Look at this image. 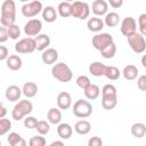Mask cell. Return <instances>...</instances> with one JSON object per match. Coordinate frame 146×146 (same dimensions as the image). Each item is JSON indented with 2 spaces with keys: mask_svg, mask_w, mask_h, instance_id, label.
<instances>
[{
  "mask_svg": "<svg viewBox=\"0 0 146 146\" xmlns=\"http://www.w3.org/2000/svg\"><path fill=\"white\" fill-rule=\"evenodd\" d=\"M15 50L18 54H31L36 50V44L34 38H24L15 43Z\"/></svg>",
  "mask_w": 146,
  "mask_h": 146,
  "instance_id": "9",
  "label": "cell"
},
{
  "mask_svg": "<svg viewBox=\"0 0 146 146\" xmlns=\"http://www.w3.org/2000/svg\"><path fill=\"white\" fill-rule=\"evenodd\" d=\"M13 146H27V143H26V140H25L24 138H22L18 143H16V144L13 145Z\"/></svg>",
  "mask_w": 146,
  "mask_h": 146,
  "instance_id": "47",
  "label": "cell"
},
{
  "mask_svg": "<svg viewBox=\"0 0 146 146\" xmlns=\"http://www.w3.org/2000/svg\"><path fill=\"white\" fill-rule=\"evenodd\" d=\"M22 92L26 98H33L38 94V86L34 82H25L22 87Z\"/></svg>",
  "mask_w": 146,
  "mask_h": 146,
  "instance_id": "23",
  "label": "cell"
},
{
  "mask_svg": "<svg viewBox=\"0 0 146 146\" xmlns=\"http://www.w3.org/2000/svg\"><path fill=\"white\" fill-rule=\"evenodd\" d=\"M88 146H103V140L98 136H94L88 140Z\"/></svg>",
  "mask_w": 146,
  "mask_h": 146,
  "instance_id": "41",
  "label": "cell"
},
{
  "mask_svg": "<svg viewBox=\"0 0 146 146\" xmlns=\"http://www.w3.org/2000/svg\"><path fill=\"white\" fill-rule=\"evenodd\" d=\"M6 64H7V67L11 71H18L22 68V65H23V62H22V58L18 56V55H10L8 57V59L6 60Z\"/></svg>",
  "mask_w": 146,
  "mask_h": 146,
  "instance_id": "20",
  "label": "cell"
},
{
  "mask_svg": "<svg viewBox=\"0 0 146 146\" xmlns=\"http://www.w3.org/2000/svg\"><path fill=\"white\" fill-rule=\"evenodd\" d=\"M51 75L59 82H70L73 78V72L65 63H56L51 68Z\"/></svg>",
  "mask_w": 146,
  "mask_h": 146,
  "instance_id": "3",
  "label": "cell"
},
{
  "mask_svg": "<svg viewBox=\"0 0 146 146\" xmlns=\"http://www.w3.org/2000/svg\"><path fill=\"white\" fill-rule=\"evenodd\" d=\"M42 30V23L40 19L38 18H32L30 21H27L24 25V33L29 36V38H32V36H36L40 34Z\"/></svg>",
  "mask_w": 146,
  "mask_h": 146,
  "instance_id": "11",
  "label": "cell"
},
{
  "mask_svg": "<svg viewBox=\"0 0 146 146\" xmlns=\"http://www.w3.org/2000/svg\"><path fill=\"white\" fill-rule=\"evenodd\" d=\"M138 27L140 31V34L143 36H146V14H141L138 17Z\"/></svg>",
  "mask_w": 146,
  "mask_h": 146,
  "instance_id": "39",
  "label": "cell"
},
{
  "mask_svg": "<svg viewBox=\"0 0 146 146\" xmlns=\"http://www.w3.org/2000/svg\"><path fill=\"white\" fill-rule=\"evenodd\" d=\"M92 105L86 99H78L73 104V114L80 119H87L92 114Z\"/></svg>",
  "mask_w": 146,
  "mask_h": 146,
  "instance_id": "5",
  "label": "cell"
},
{
  "mask_svg": "<svg viewBox=\"0 0 146 146\" xmlns=\"http://www.w3.org/2000/svg\"><path fill=\"white\" fill-rule=\"evenodd\" d=\"M89 14H90V7L87 2H83V1L72 2V16L73 17L83 21L89 17Z\"/></svg>",
  "mask_w": 146,
  "mask_h": 146,
  "instance_id": "7",
  "label": "cell"
},
{
  "mask_svg": "<svg viewBox=\"0 0 146 146\" xmlns=\"http://www.w3.org/2000/svg\"><path fill=\"white\" fill-rule=\"evenodd\" d=\"M104 23L106 26L108 27H115L119 25L120 23V16L115 11H110L105 15V18H104Z\"/></svg>",
  "mask_w": 146,
  "mask_h": 146,
  "instance_id": "29",
  "label": "cell"
},
{
  "mask_svg": "<svg viewBox=\"0 0 146 146\" xmlns=\"http://www.w3.org/2000/svg\"><path fill=\"white\" fill-rule=\"evenodd\" d=\"M104 25H105L104 19H102L100 17H97V16L89 18L88 22H87V27L91 32H99V31H102L104 29Z\"/></svg>",
  "mask_w": 146,
  "mask_h": 146,
  "instance_id": "18",
  "label": "cell"
},
{
  "mask_svg": "<svg viewBox=\"0 0 146 146\" xmlns=\"http://www.w3.org/2000/svg\"><path fill=\"white\" fill-rule=\"evenodd\" d=\"M41 60L43 64H47V65L55 64L58 60V51L55 48L46 49L41 55Z\"/></svg>",
  "mask_w": 146,
  "mask_h": 146,
  "instance_id": "15",
  "label": "cell"
},
{
  "mask_svg": "<svg viewBox=\"0 0 146 146\" xmlns=\"http://www.w3.org/2000/svg\"><path fill=\"white\" fill-rule=\"evenodd\" d=\"M117 104V90L114 84L107 83L102 89V106L104 110H113Z\"/></svg>",
  "mask_w": 146,
  "mask_h": 146,
  "instance_id": "2",
  "label": "cell"
},
{
  "mask_svg": "<svg viewBox=\"0 0 146 146\" xmlns=\"http://www.w3.org/2000/svg\"><path fill=\"white\" fill-rule=\"evenodd\" d=\"M0 110H1V112H0V119H3L5 115H6V113H7V111H6V106H5L3 104H1V105H0Z\"/></svg>",
  "mask_w": 146,
  "mask_h": 146,
  "instance_id": "46",
  "label": "cell"
},
{
  "mask_svg": "<svg viewBox=\"0 0 146 146\" xmlns=\"http://www.w3.org/2000/svg\"><path fill=\"white\" fill-rule=\"evenodd\" d=\"M22 138H23V137H22L19 133H17V132H10V133L8 135V137H7V140H8V143H9V146H13V145H15L16 143H18Z\"/></svg>",
  "mask_w": 146,
  "mask_h": 146,
  "instance_id": "40",
  "label": "cell"
},
{
  "mask_svg": "<svg viewBox=\"0 0 146 146\" xmlns=\"http://www.w3.org/2000/svg\"><path fill=\"white\" fill-rule=\"evenodd\" d=\"M74 130L79 135H88L91 130V124L87 120H80L74 124Z\"/></svg>",
  "mask_w": 146,
  "mask_h": 146,
  "instance_id": "26",
  "label": "cell"
},
{
  "mask_svg": "<svg viewBox=\"0 0 146 146\" xmlns=\"http://www.w3.org/2000/svg\"><path fill=\"white\" fill-rule=\"evenodd\" d=\"M49 146H65V145H64V143H63L62 140H55V141H52Z\"/></svg>",
  "mask_w": 146,
  "mask_h": 146,
  "instance_id": "48",
  "label": "cell"
},
{
  "mask_svg": "<svg viewBox=\"0 0 146 146\" xmlns=\"http://www.w3.org/2000/svg\"><path fill=\"white\" fill-rule=\"evenodd\" d=\"M131 135L136 138H143L146 135V125L141 122L133 123L131 125Z\"/></svg>",
  "mask_w": 146,
  "mask_h": 146,
  "instance_id": "30",
  "label": "cell"
},
{
  "mask_svg": "<svg viewBox=\"0 0 146 146\" xmlns=\"http://www.w3.org/2000/svg\"><path fill=\"white\" fill-rule=\"evenodd\" d=\"M75 82H76L78 87H79V88H81L82 90L87 89V88H88V87L91 84V82H90V79H89L87 75H79V76L76 78Z\"/></svg>",
  "mask_w": 146,
  "mask_h": 146,
  "instance_id": "35",
  "label": "cell"
},
{
  "mask_svg": "<svg viewBox=\"0 0 146 146\" xmlns=\"http://www.w3.org/2000/svg\"><path fill=\"white\" fill-rule=\"evenodd\" d=\"M32 110H33V104L27 99H23V100H19L14 106L11 111V116L14 120L19 121L25 116H27L32 112Z\"/></svg>",
  "mask_w": 146,
  "mask_h": 146,
  "instance_id": "4",
  "label": "cell"
},
{
  "mask_svg": "<svg viewBox=\"0 0 146 146\" xmlns=\"http://www.w3.org/2000/svg\"><path fill=\"white\" fill-rule=\"evenodd\" d=\"M39 120H36V117L34 116H26L24 119V127L27 129H36Z\"/></svg>",
  "mask_w": 146,
  "mask_h": 146,
  "instance_id": "38",
  "label": "cell"
},
{
  "mask_svg": "<svg viewBox=\"0 0 146 146\" xmlns=\"http://www.w3.org/2000/svg\"><path fill=\"white\" fill-rule=\"evenodd\" d=\"M91 10L97 17L104 16L108 13V2L105 0H95L91 3Z\"/></svg>",
  "mask_w": 146,
  "mask_h": 146,
  "instance_id": "13",
  "label": "cell"
},
{
  "mask_svg": "<svg viewBox=\"0 0 146 146\" xmlns=\"http://www.w3.org/2000/svg\"><path fill=\"white\" fill-rule=\"evenodd\" d=\"M56 103L59 110H68L72 105V97L67 91H62L58 94Z\"/></svg>",
  "mask_w": 146,
  "mask_h": 146,
  "instance_id": "14",
  "label": "cell"
},
{
  "mask_svg": "<svg viewBox=\"0 0 146 146\" xmlns=\"http://www.w3.org/2000/svg\"><path fill=\"white\" fill-rule=\"evenodd\" d=\"M106 65L102 62H94L89 65V72L94 76H103L105 74Z\"/></svg>",
  "mask_w": 146,
  "mask_h": 146,
  "instance_id": "22",
  "label": "cell"
},
{
  "mask_svg": "<svg viewBox=\"0 0 146 146\" xmlns=\"http://www.w3.org/2000/svg\"><path fill=\"white\" fill-rule=\"evenodd\" d=\"M16 21V5L14 0H5L1 5V16L0 23L1 26L9 27L14 25Z\"/></svg>",
  "mask_w": 146,
  "mask_h": 146,
  "instance_id": "1",
  "label": "cell"
},
{
  "mask_svg": "<svg viewBox=\"0 0 146 146\" xmlns=\"http://www.w3.org/2000/svg\"><path fill=\"white\" fill-rule=\"evenodd\" d=\"M42 18L47 23H52L57 19V9L52 6H46L42 10Z\"/></svg>",
  "mask_w": 146,
  "mask_h": 146,
  "instance_id": "24",
  "label": "cell"
},
{
  "mask_svg": "<svg viewBox=\"0 0 146 146\" xmlns=\"http://www.w3.org/2000/svg\"><path fill=\"white\" fill-rule=\"evenodd\" d=\"M137 87L141 91H146V75H140L137 80Z\"/></svg>",
  "mask_w": 146,
  "mask_h": 146,
  "instance_id": "42",
  "label": "cell"
},
{
  "mask_svg": "<svg viewBox=\"0 0 146 146\" xmlns=\"http://www.w3.org/2000/svg\"><path fill=\"white\" fill-rule=\"evenodd\" d=\"M35 40V44H36V50L38 51H44L46 49H48L49 44H50V38L48 34L46 33H40L39 35H36L34 38Z\"/></svg>",
  "mask_w": 146,
  "mask_h": 146,
  "instance_id": "17",
  "label": "cell"
},
{
  "mask_svg": "<svg viewBox=\"0 0 146 146\" xmlns=\"http://www.w3.org/2000/svg\"><path fill=\"white\" fill-rule=\"evenodd\" d=\"M8 39H9V36H8V30H7V27L1 26V27H0V42L3 43V42H6Z\"/></svg>",
  "mask_w": 146,
  "mask_h": 146,
  "instance_id": "43",
  "label": "cell"
},
{
  "mask_svg": "<svg viewBox=\"0 0 146 146\" xmlns=\"http://www.w3.org/2000/svg\"><path fill=\"white\" fill-rule=\"evenodd\" d=\"M127 39H128V43H129V46H130V48H131V50L133 52L141 54V52L145 51V49H146V41H145L144 36L140 33L136 32L132 35L128 36Z\"/></svg>",
  "mask_w": 146,
  "mask_h": 146,
  "instance_id": "6",
  "label": "cell"
},
{
  "mask_svg": "<svg viewBox=\"0 0 146 146\" xmlns=\"http://www.w3.org/2000/svg\"><path fill=\"white\" fill-rule=\"evenodd\" d=\"M100 54H102V56H103L104 58H106V59L113 58V57L115 56V54H116V44H115L114 42L111 43L108 47H106L104 50H102Z\"/></svg>",
  "mask_w": 146,
  "mask_h": 146,
  "instance_id": "32",
  "label": "cell"
},
{
  "mask_svg": "<svg viewBox=\"0 0 146 146\" xmlns=\"http://www.w3.org/2000/svg\"><path fill=\"white\" fill-rule=\"evenodd\" d=\"M47 119L48 122L51 124H59L62 121V112L59 108L56 107H51L48 110L47 112Z\"/></svg>",
  "mask_w": 146,
  "mask_h": 146,
  "instance_id": "19",
  "label": "cell"
},
{
  "mask_svg": "<svg viewBox=\"0 0 146 146\" xmlns=\"http://www.w3.org/2000/svg\"><path fill=\"white\" fill-rule=\"evenodd\" d=\"M73 129L68 123H59L57 127V135L62 138V139H68L72 136Z\"/></svg>",
  "mask_w": 146,
  "mask_h": 146,
  "instance_id": "28",
  "label": "cell"
},
{
  "mask_svg": "<svg viewBox=\"0 0 146 146\" xmlns=\"http://www.w3.org/2000/svg\"><path fill=\"white\" fill-rule=\"evenodd\" d=\"M11 129V122L8 119H0V136L6 135Z\"/></svg>",
  "mask_w": 146,
  "mask_h": 146,
  "instance_id": "37",
  "label": "cell"
},
{
  "mask_svg": "<svg viewBox=\"0 0 146 146\" xmlns=\"http://www.w3.org/2000/svg\"><path fill=\"white\" fill-rule=\"evenodd\" d=\"M29 146H46V138L41 135L33 136L29 140Z\"/></svg>",
  "mask_w": 146,
  "mask_h": 146,
  "instance_id": "36",
  "label": "cell"
},
{
  "mask_svg": "<svg viewBox=\"0 0 146 146\" xmlns=\"http://www.w3.org/2000/svg\"><path fill=\"white\" fill-rule=\"evenodd\" d=\"M108 5H110L112 8L116 9V8H120V7L123 5V0H110V1H108Z\"/></svg>",
  "mask_w": 146,
  "mask_h": 146,
  "instance_id": "45",
  "label": "cell"
},
{
  "mask_svg": "<svg viewBox=\"0 0 146 146\" xmlns=\"http://www.w3.org/2000/svg\"><path fill=\"white\" fill-rule=\"evenodd\" d=\"M83 94H84V97L88 99V100H95L99 97L100 95V89L97 84H94L91 83L87 89L83 90Z\"/></svg>",
  "mask_w": 146,
  "mask_h": 146,
  "instance_id": "25",
  "label": "cell"
},
{
  "mask_svg": "<svg viewBox=\"0 0 146 146\" xmlns=\"http://www.w3.org/2000/svg\"><path fill=\"white\" fill-rule=\"evenodd\" d=\"M22 14L24 17H27V18H32L34 16H36L38 14L42 13L43 10V7H42V2L41 1H32V2H27V3H24L22 6Z\"/></svg>",
  "mask_w": 146,
  "mask_h": 146,
  "instance_id": "10",
  "label": "cell"
},
{
  "mask_svg": "<svg viewBox=\"0 0 146 146\" xmlns=\"http://www.w3.org/2000/svg\"><path fill=\"white\" fill-rule=\"evenodd\" d=\"M121 72H120V70L117 68V67H115V66H106V70H105V74H104V76H106L108 80H111V81H115V80H117L120 76H121Z\"/></svg>",
  "mask_w": 146,
  "mask_h": 146,
  "instance_id": "31",
  "label": "cell"
},
{
  "mask_svg": "<svg viewBox=\"0 0 146 146\" xmlns=\"http://www.w3.org/2000/svg\"><path fill=\"white\" fill-rule=\"evenodd\" d=\"M9 50L5 46H0V60H7L9 57Z\"/></svg>",
  "mask_w": 146,
  "mask_h": 146,
  "instance_id": "44",
  "label": "cell"
},
{
  "mask_svg": "<svg viewBox=\"0 0 146 146\" xmlns=\"http://www.w3.org/2000/svg\"><path fill=\"white\" fill-rule=\"evenodd\" d=\"M22 95H23L22 88H19L16 84L9 86L6 89V92H5V96H6L7 100H9V102H18Z\"/></svg>",
  "mask_w": 146,
  "mask_h": 146,
  "instance_id": "16",
  "label": "cell"
},
{
  "mask_svg": "<svg viewBox=\"0 0 146 146\" xmlns=\"http://www.w3.org/2000/svg\"><path fill=\"white\" fill-rule=\"evenodd\" d=\"M120 29H121V33L128 38V36H130L137 32V22L133 17L128 16V17L123 18V21L121 22Z\"/></svg>",
  "mask_w": 146,
  "mask_h": 146,
  "instance_id": "12",
  "label": "cell"
},
{
  "mask_svg": "<svg viewBox=\"0 0 146 146\" xmlns=\"http://www.w3.org/2000/svg\"><path fill=\"white\" fill-rule=\"evenodd\" d=\"M7 30H8V36L11 40H17L21 36V27L18 25L16 24L10 25L9 27H7Z\"/></svg>",
  "mask_w": 146,
  "mask_h": 146,
  "instance_id": "34",
  "label": "cell"
},
{
  "mask_svg": "<svg viewBox=\"0 0 146 146\" xmlns=\"http://www.w3.org/2000/svg\"><path fill=\"white\" fill-rule=\"evenodd\" d=\"M57 13L63 18H66V17L72 16V3L68 2V1L60 2L58 5V7H57Z\"/></svg>",
  "mask_w": 146,
  "mask_h": 146,
  "instance_id": "27",
  "label": "cell"
},
{
  "mask_svg": "<svg viewBox=\"0 0 146 146\" xmlns=\"http://www.w3.org/2000/svg\"><path fill=\"white\" fill-rule=\"evenodd\" d=\"M50 130V124L48 121H44V120H40L38 122V125H36V131L39 132V135L41 136H44L49 132Z\"/></svg>",
  "mask_w": 146,
  "mask_h": 146,
  "instance_id": "33",
  "label": "cell"
},
{
  "mask_svg": "<svg viewBox=\"0 0 146 146\" xmlns=\"http://www.w3.org/2000/svg\"><path fill=\"white\" fill-rule=\"evenodd\" d=\"M113 42H114L113 36L110 33H98V34L94 35L92 40H91V43H92L94 48L99 50V51L104 50L106 47H108Z\"/></svg>",
  "mask_w": 146,
  "mask_h": 146,
  "instance_id": "8",
  "label": "cell"
},
{
  "mask_svg": "<svg viewBox=\"0 0 146 146\" xmlns=\"http://www.w3.org/2000/svg\"><path fill=\"white\" fill-rule=\"evenodd\" d=\"M138 74H139V71H138L137 66H135V65H132V64H129V65L124 66V68H123V71H122L123 78H124L125 80H128V81H131V80L137 79Z\"/></svg>",
  "mask_w": 146,
  "mask_h": 146,
  "instance_id": "21",
  "label": "cell"
},
{
  "mask_svg": "<svg viewBox=\"0 0 146 146\" xmlns=\"http://www.w3.org/2000/svg\"><path fill=\"white\" fill-rule=\"evenodd\" d=\"M140 62H141V65L146 68V55H144L143 57H141V59H140Z\"/></svg>",
  "mask_w": 146,
  "mask_h": 146,
  "instance_id": "49",
  "label": "cell"
}]
</instances>
